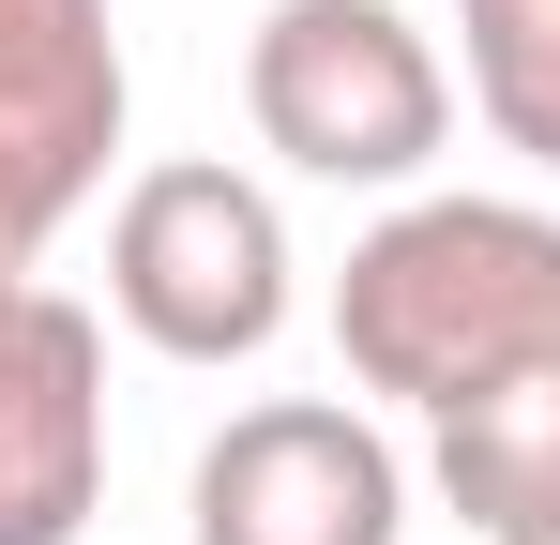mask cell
Returning a JSON list of instances; mask_svg holds the SVG:
<instances>
[{"label":"cell","mask_w":560,"mask_h":545,"mask_svg":"<svg viewBox=\"0 0 560 545\" xmlns=\"http://www.w3.org/2000/svg\"><path fill=\"white\" fill-rule=\"evenodd\" d=\"M334 349L394 409H469L560 363V212L546 197H394L334 272Z\"/></svg>","instance_id":"cell-1"},{"label":"cell","mask_w":560,"mask_h":545,"mask_svg":"<svg viewBox=\"0 0 560 545\" xmlns=\"http://www.w3.org/2000/svg\"><path fill=\"white\" fill-rule=\"evenodd\" d=\"M243 121L334 197H424L455 152V61L394 0H273L243 31Z\"/></svg>","instance_id":"cell-2"},{"label":"cell","mask_w":560,"mask_h":545,"mask_svg":"<svg viewBox=\"0 0 560 545\" xmlns=\"http://www.w3.org/2000/svg\"><path fill=\"white\" fill-rule=\"evenodd\" d=\"M303 303V258H288L273 182L212 167V152H167V167L121 182L106 212V318L167 363H258Z\"/></svg>","instance_id":"cell-3"},{"label":"cell","mask_w":560,"mask_h":545,"mask_svg":"<svg viewBox=\"0 0 560 545\" xmlns=\"http://www.w3.org/2000/svg\"><path fill=\"white\" fill-rule=\"evenodd\" d=\"M409 531V454L349 394H258L183 469V545H394Z\"/></svg>","instance_id":"cell-4"},{"label":"cell","mask_w":560,"mask_h":545,"mask_svg":"<svg viewBox=\"0 0 560 545\" xmlns=\"http://www.w3.org/2000/svg\"><path fill=\"white\" fill-rule=\"evenodd\" d=\"M106 515V318L0 288V545H77Z\"/></svg>","instance_id":"cell-5"},{"label":"cell","mask_w":560,"mask_h":545,"mask_svg":"<svg viewBox=\"0 0 560 545\" xmlns=\"http://www.w3.org/2000/svg\"><path fill=\"white\" fill-rule=\"evenodd\" d=\"M121 106H137V77H121L106 0H0V152H31L61 197H92L121 152Z\"/></svg>","instance_id":"cell-6"},{"label":"cell","mask_w":560,"mask_h":545,"mask_svg":"<svg viewBox=\"0 0 560 545\" xmlns=\"http://www.w3.org/2000/svg\"><path fill=\"white\" fill-rule=\"evenodd\" d=\"M424 485H440L485 545H560V363H530V379H500V394L440 409Z\"/></svg>","instance_id":"cell-7"},{"label":"cell","mask_w":560,"mask_h":545,"mask_svg":"<svg viewBox=\"0 0 560 545\" xmlns=\"http://www.w3.org/2000/svg\"><path fill=\"white\" fill-rule=\"evenodd\" d=\"M469 31V121L560 182V0H455Z\"/></svg>","instance_id":"cell-8"},{"label":"cell","mask_w":560,"mask_h":545,"mask_svg":"<svg viewBox=\"0 0 560 545\" xmlns=\"http://www.w3.org/2000/svg\"><path fill=\"white\" fill-rule=\"evenodd\" d=\"M61 212H77L61 182L31 167V152H0V288H31V258L61 243Z\"/></svg>","instance_id":"cell-9"}]
</instances>
